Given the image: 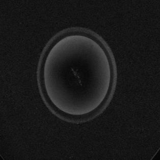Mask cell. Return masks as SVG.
Returning <instances> with one entry per match:
<instances>
[{"mask_svg": "<svg viewBox=\"0 0 160 160\" xmlns=\"http://www.w3.org/2000/svg\"><path fill=\"white\" fill-rule=\"evenodd\" d=\"M112 75L105 49L81 34L55 43L43 65L46 95L57 110L69 116H85L98 109L109 94Z\"/></svg>", "mask_w": 160, "mask_h": 160, "instance_id": "1", "label": "cell"}]
</instances>
